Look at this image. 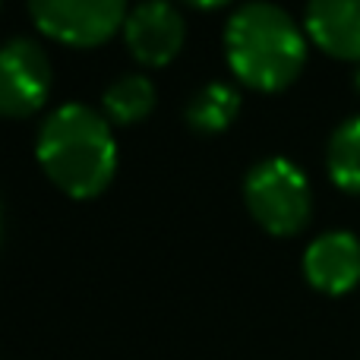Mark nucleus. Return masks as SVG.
Returning <instances> with one entry per match:
<instances>
[{"instance_id": "14", "label": "nucleus", "mask_w": 360, "mask_h": 360, "mask_svg": "<svg viewBox=\"0 0 360 360\" xmlns=\"http://www.w3.org/2000/svg\"><path fill=\"white\" fill-rule=\"evenodd\" d=\"M0 4H4V0H0Z\"/></svg>"}, {"instance_id": "3", "label": "nucleus", "mask_w": 360, "mask_h": 360, "mask_svg": "<svg viewBox=\"0 0 360 360\" xmlns=\"http://www.w3.org/2000/svg\"><path fill=\"white\" fill-rule=\"evenodd\" d=\"M243 202L253 221L275 237H294L310 224L313 186L288 158H266L243 180Z\"/></svg>"}, {"instance_id": "10", "label": "nucleus", "mask_w": 360, "mask_h": 360, "mask_svg": "<svg viewBox=\"0 0 360 360\" xmlns=\"http://www.w3.org/2000/svg\"><path fill=\"white\" fill-rule=\"evenodd\" d=\"M101 108H105V117L111 124L120 127L139 124L155 108V86H152V79L146 73H127L105 89Z\"/></svg>"}, {"instance_id": "5", "label": "nucleus", "mask_w": 360, "mask_h": 360, "mask_svg": "<svg viewBox=\"0 0 360 360\" xmlns=\"http://www.w3.org/2000/svg\"><path fill=\"white\" fill-rule=\"evenodd\" d=\"M51 95V60L32 38H13L0 48V114L29 117Z\"/></svg>"}, {"instance_id": "13", "label": "nucleus", "mask_w": 360, "mask_h": 360, "mask_svg": "<svg viewBox=\"0 0 360 360\" xmlns=\"http://www.w3.org/2000/svg\"><path fill=\"white\" fill-rule=\"evenodd\" d=\"M351 79H354V89L360 92V63H357V70H354V76H351Z\"/></svg>"}, {"instance_id": "11", "label": "nucleus", "mask_w": 360, "mask_h": 360, "mask_svg": "<svg viewBox=\"0 0 360 360\" xmlns=\"http://www.w3.org/2000/svg\"><path fill=\"white\" fill-rule=\"evenodd\" d=\"M326 171L332 184L360 196V114L342 120L326 146Z\"/></svg>"}, {"instance_id": "2", "label": "nucleus", "mask_w": 360, "mask_h": 360, "mask_svg": "<svg viewBox=\"0 0 360 360\" xmlns=\"http://www.w3.org/2000/svg\"><path fill=\"white\" fill-rule=\"evenodd\" d=\"M224 57L247 89L281 92L304 70L307 35L278 4L250 0L224 25Z\"/></svg>"}, {"instance_id": "12", "label": "nucleus", "mask_w": 360, "mask_h": 360, "mask_svg": "<svg viewBox=\"0 0 360 360\" xmlns=\"http://www.w3.org/2000/svg\"><path fill=\"white\" fill-rule=\"evenodd\" d=\"M184 4H190V6H196V10H218V6H224V4H231V0H184Z\"/></svg>"}, {"instance_id": "15", "label": "nucleus", "mask_w": 360, "mask_h": 360, "mask_svg": "<svg viewBox=\"0 0 360 360\" xmlns=\"http://www.w3.org/2000/svg\"><path fill=\"white\" fill-rule=\"evenodd\" d=\"M0 224H4V221H0Z\"/></svg>"}, {"instance_id": "7", "label": "nucleus", "mask_w": 360, "mask_h": 360, "mask_svg": "<svg viewBox=\"0 0 360 360\" xmlns=\"http://www.w3.org/2000/svg\"><path fill=\"white\" fill-rule=\"evenodd\" d=\"M304 275L323 294H348L360 285V240L351 231H326L307 247Z\"/></svg>"}, {"instance_id": "8", "label": "nucleus", "mask_w": 360, "mask_h": 360, "mask_svg": "<svg viewBox=\"0 0 360 360\" xmlns=\"http://www.w3.org/2000/svg\"><path fill=\"white\" fill-rule=\"evenodd\" d=\"M304 29L329 57L360 63V0H307Z\"/></svg>"}, {"instance_id": "4", "label": "nucleus", "mask_w": 360, "mask_h": 360, "mask_svg": "<svg viewBox=\"0 0 360 360\" xmlns=\"http://www.w3.org/2000/svg\"><path fill=\"white\" fill-rule=\"evenodd\" d=\"M29 16L54 41L98 48L127 22V0H29Z\"/></svg>"}, {"instance_id": "1", "label": "nucleus", "mask_w": 360, "mask_h": 360, "mask_svg": "<svg viewBox=\"0 0 360 360\" xmlns=\"http://www.w3.org/2000/svg\"><path fill=\"white\" fill-rule=\"evenodd\" d=\"M38 165L70 199H95L117 171L111 120L89 105H60L44 117L35 146Z\"/></svg>"}, {"instance_id": "6", "label": "nucleus", "mask_w": 360, "mask_h": 360, "mask_svg": "<svg viewBox=\"0 0 360 360\" xmlns=\"http://www.w3.org/2000/svg\"><path fill=\"white\" fill-rule=\"evenodd\" d=\"M186 38V22L171 0H143L127 13L124 41L136 63L165 67L180 54Z\"/></svg>"}, {"instance_id": "9", "label": "nucleus", "mask_w": 360, "mask_h": 360, "mask_svg": "<svg viewBox=\"0 0 360 360\" xmlns=\"http://www.w3.org/2000/svg\"><path fill=\"white\" fill-rule=\"evenodd\" d=\"M240 111V92L228 82H209L186 101V127L196 133H221L234 124Z\"/></svg>"}]
</instances>
